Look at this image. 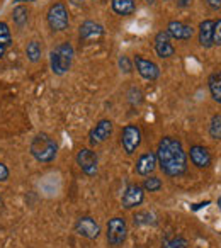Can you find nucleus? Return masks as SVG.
<instances>
[{
	"label": "nucleus",
	"mask_w": 221,
	"mask_h": 248,
	"mask_svg": "<svg viewBox=\"0 0 221 248\" xmlns=\"http://www.w3.org/2000/svg\"><path fill=\"white\" fill-rule=\"evenodd\" d=\"M157 160L160 170L167 177H180L187 172V153L180 140L163 136L157 148Z\"/></svg>",
	"instance_id": "f257e3e1"
},
{
	"label": "nucleus",
	"mask_w": 221,
	"mask_h": 248,
	"mask_svg": "<svg viewBox=\"0 0 221 248\" xmlns=\"http://www.w3.org/2000/svg\"><path fill=\"white\" fill-rule=\"evenodd\" d=\"M31 155L39 163H51L58 155V143L46 133H39L32 138L31 141Z\"/></svg>",
	"instance_id": "f03ea898"
},
{
	"label": "nucleus",
	"mask_w": 221,
	"mask_h": 248,
	"mask_svg": "<svg viewBox=\"0 0 221 248\" xmlns=\"http://www.w3.org/2000/svg\"><path fill=\"white\" fill-rule=\"evenodd\" d=\"M73 56H75V49L68 41L55 46L49 53V63H51L53 73L55 75H65L72 66Z\"/></svg>",
	"instance_id": "7ed1b4c3"
},
{
	"label": "nucleus",
	"mask_w": 221,
	"mask_h": 248,
	"mask_svg": "<svg viewBox=\"0 0 221 248\" xmlns=\"http://www.w3.org/2000/svg\"><path fill=\"white\" fill-rule=\"evenodd\" d=\"M128 238V224H126L125 217H110L107 221V230H106V240L109 243V247L118 248Z\"/></svg>",
	"instance_id": "20e7f679"
},
{
	"label": "nucleus",
	"mask_w": 221,
	"mask_h": 248,
	"mask_svg": "<svg viewBox=\"0 0 221 248\" xmlns=\"http://www.w3.org/2000/svg\"><path fill=\"white\" fill-rule=\"evenodd\" d=\"M46 21L51 31L62 32L66 31L70 26V14L68 9L63 2H55L51 7L48 9V14H46Z\"/></svg>",
	"instance_id": "39448f33"
},
{
	"label": "nucleus",
	"mask_w": 221,
	"mask_h": 248,
	"mask_svg": "<svg viewBox=\"0 0 221 248\" xmlns=\"http://www.w3.org/2000/svg\"><path fill=\"white\" fill-rule=\"evenodd\" d=\"M142 129L136 124H126L121 131V146L126 155H133L142 145Z\"/></svg>",
	"instance_id": "423d86ee"
},
{
	"label": "nucleus",
	"mask_w": 221,
	"mask_h": 248,
	"mask_svg": "<svg viewBox=\"0 0 221 248\" xmlns=\"http://www.w3.org/2000/svg\"><path fill=\"white\" fill-rule=\"evenodd\" d=\"M77 165L80 167L85 175L94 177L99 172V158H97V153L90 148H82L77 153Z\"/></svg>",
	"instance_id": "0eeeda50"
},
{
	"label": "nucleus",
	"mask_w": 221,
	"mask_h": 248,
	"mask_svg": "<svg viewBox=\"0 0 221 248\" xmlns=\"http://www.w3.org/2000/svg\"><path fill=\"white\" fill-rule=\"evenodd\" d=\"M143 201H145V189L140 184H129L123 192L121 206L125 209H135V207L142 206Z\"/></svg>",
	"instance_id": "6e6552de"
},
{
	"label": "nucleus",
	"mask_w": 221,
	"mask_h": 248,
	"mask_svg": "<svg viewBox=\"0 0 221 248\" xmlns=\"http://www.w3.org/2000/svg\"><path fill=\"white\" fill-rule=\"evenodd\" d=\"M75 231L80 236L87 238V240H97L100 234V226L94 217L90 216H80L75 221Z\"/></svg>",
	"instance_id": "1a4fd4ad"
},
{
	"label": "nucleus",
	"mask_w": 221,
	"mask_h": 248,
	"mask_svg": "<svg viewBox=\"0 0 221 248\" xmlns=\"http://www.w3.org/2000/svg\"><path fill=\"white\" fill-rule=\"evenodd\" d=\"M112 129H114V124H112V121H109V119L99 121V123H97L89 133L90 145L97 146V145H100V143L106 141V140H109L110 135H112Z\"/></svg>",
	"instance_id": "9d476101"
},
{
	"label": "nucleus",
	"mask_w": 221,
	"mask_h": 248,
	"mask_svg": "<svg viewBox=\"0 0 221 248\" xmlns=\"http://www.w3.org/2000/svg\"><path fill=\"white\" fill-rule=\"evenodd\" d=\"M133 63H135V66H136V72L145 80L153 82V80H157L160 77V66L157 65L155 62H152V60H146V58H143V56L136 55Z\"/></svg>",
	"instance_id": "9b49d317"
},
{
	"label": "nucleus",
	"mask_w": 221,
	"mask_h": 248,
	"mask_svg": "<svg viewBox=\"0 0 221 248\" xmlns=\"http://www.w3.org/2000/svg\"><path fill=\"white\" fill-rule=\"evenodd\" d=\"M167 32L172 39H177V41H189L194 36V29L192 26L186 24L182 21H170L169 26H167Z\"/></svg>",
	"instance_id": "f8f14e48"
},
{
	"label": "nucleus",
	"mask_w": 221,
	"mask_h": 248,
	"mask_svg": "<svg viewBox=\"0 0 221 248\" xmlns=\"http://www.w3.org/2000/svg\"><path fill=\"white\" fill-rule=\"evenodd\" d=\"M104 26L95 21H85L79 28V38L80 41H95L104 36Z\"/></svg>",
	"instance_id": "ddd939ff"
},
{
	"label": "nucleus",
	"mask_w": 221,
	"mask_h": 248,
	"mask_svg": "<svg viewBox=\"0 0 221 248\" xmlns=\"http://www.w3.org/2000/svg\"><path fill=\"white\" fill-rule=\"evenodd\" d=\"M153 46H155V53L160 58H170V56H174V53H175V48H174V45H172V38H170L167 31H160L158 34L155 36Z\"/></svg>",
	"instance_id": "4468645a"
},
{
	"label": "nucleus",
	"mask_w": 221,
	"mask_h": 248,
	"mask_svg": "<svg viewBox=\"0 0 221 248\" xmlns=\"http://www.w3.org/2000/svg\"><path fill=\"white\" fill-rule=\"evenodd\" d=\"M157 165H158V160H157L155 152H146L136 162V173L142 177H150L155 172Z\"/></svg>",
	"instance_id": "2eb2a0df"
},
{
	"label": "nucleus",
	"mask_w": 221,
	"mask_h": 248,
	"mask_svg": "<svg viewBox=\"0 0 221 248\" xmlns=\"http://www.w3.org/2000/svg\"><path fill=\"white\" fill-rule=\"evenodd\" d=\"M189 156H190V162H192L197 169H209L211 167V153L207 152L206 146H201V145L190 146Z\"/></svg>",
	"instance_id": "dca6fc26"
},
{
	"label": "nucleus",
	"mask_w": 221,
	"mask_h": 248,
	"mask_svg": "<svg viewBox=\"0 0 221 248\" xmlns=\"http://www.w3.org/2000/svg\"><path fill=\"white\" fill-rule=\"evenodd\" d=\"M213 26H214V21L211 19H206L199 24V45L203 48L209 49L213 48Z\"/></svg>",
	"instance_id": "f3484780"
},
{
	"label": "nucleus",
	"mask_w": 221,
	"mask_h": 248,
	"mask_svg": "<svg viewBox=\"0 0 221 248\" xmlns=\"http://www.w3.org/2000/svg\"><path fill=\"white\" fill-rule=\"evenodd\" d=\"M207 89H209V93L214 102L221 104V70L209 75V78H207Z\"/></svg>",
	"instance_id": "a211bd4d"
},
{
	"label": "nucleus",
	"mask_w": 221,
	"mask_h": 248,
	"mask_svg": "<svg viewBox=\"0 0 221 248\" xmlns=\"http://www.w3.org/2000/svg\"><path fill=\"white\" fill-rule=\"evenodd\" d=\"M110 7L118 16H131L136 11L135 0H110Z\"/></svg>",
	"instance_id": "6ab92c4d"
},
{
	"label": "nucleus",
	"mask_w": 221,
	"mask_h": 248,
	"mask_svg": "<svg viewBox=\"0 0 221 248\" xmlns=\"http://www.w3.org/2000/svg\"><path fill=\"white\" fill-rule=\"evenodd\" d=\"M41 55H43V48L38 41H31L28 46H26V56L31 63H38L41 60Z\"/></svg>",
	"instance_id": "aec40b11"
},
{
	"label": "nucleus",
	"mask_w": 221,
	"mask_h": 248,
	"mask_svg": "<svg viewBox=\"0 0 221 248\" xmlns=\"http://www.w3.org/2000/svg\"><path fill=\"white\" fill-rule=\"evenodd\" d=\"M209 136L216 141H221V114H214L209 121Z\"/></svg>",
	"instance_id": "412c9836"
},
{
	"label": "nucleus",
	"mask_w": 221,
	"mask_h": 248,
	"mask_svg": "<svg viewBox=\"0 0 221 248\" xmlns=\"http://www.w3.org/2000/svg\"><path fill=\"white\" fill-rule=\"evenodd\" d=\"M28 17H29V11L24 5H17V7L12 11V19H14V22L19 28H22V26L28 22Z\"/></svg>",
	"instance_id": "4be33fe9"
},
{
	"label": "nucleus",
	"mask_w": 221,
	"mask_h": 248,
	"mask_svg": "<svg viewBox=\"0 0 221 248\" xmlns=\"http://www.w3.org/2000/svg\"><path fill=\"white\" fill-rule=\"evenodd\" d=\"M135 224L136 226H148V224H157L155 216L152 213H146V211H142V213L135 214Z\"/></svg>",
	"instance_id": "5701e85b"
},
{
	"label": "nucleus",
	"mask_w": 221,
	"mask_h": 248,
	"mask_svg": "<svg viewBox=\"0 0 221 248\" xmlns=\"http://www.w3.org/2000/svg\"><path fill=\"white\" fill-rule=\"evenodd\" d=\"M162 180L158 179V177L152 175L148 177V179H145V182H143V189H145V192H158L160 189H162Z\"/></svg>",
	"instance_id": "b1692460"
},
{
	"label": "nucleus",
	"mask_w": 221,
	"mask_h": 248,
	"mask_svg": "<svg viewBox=\"0 0 221 248\" xmlns=\"http://www.w3.org/2000/svg\"><path fill=\"white\" fill-rule=\"evenodd\" d=\"M189 243L184 236H174L170 240H165L162 245V248H187Z\"/></svg>",
	"instance_id": "393cba45"
},
{
	"label": "nucleus",
	"mask_w": 221,
	"mask_h": 248,
	"mask_svg": "<svg viewBox=\"0 0 221 248\" xmlns=\"http://www.w3.org/2000/svg\"><path fill=\"white\" fill-rule=\"evenodd\" d=\"M12 43V34H11V29L5 22H0V45L9 48Z\"/></svg>",
	"instance_id": "a878e982"
},
{
	"label": "nucleus",
	"mask_w": 221,
	"mask_h": 248,
	"mask_svg": "<svg viewBox=\"0 0 221 248\" xmlns=\"http://www.w3.org/2000/svg\"><path fill=\"white\" fill-rule=\"evenodd\" d=\"M213 46H221V19L214 21V26H213Z\"/></svg>",
	"instance_id": "bb28decb"
},
{
	"label": "nucleus",
	"mask_w": 221,
	"mask_h": 248,
	"mask_svg": "<svg viewBox=\"0 0 221 248\" xmlns=\"http://www.w3.org/2000/svg\"><path fill=\"white\" fill-rule=\"evenodd\" d=\"M129 102L133 104V106H140V104L143 102V93L140 92L138 89H131L129 90Z\"/></svg>",
	"instance_id": "cd10ccee"
},
{
	"label": "nucleus",
	"mask_w": 221,
	"mask_h": 248,
	"mask_svg": "<svg viewBox=\"0 0 221 248\" xmlns=\"http://www.w3.org/2000/svg\"><path fill=\"white\" fill-rule=\"evenodd\" d=\"M119 68H121L125 73H129V72L133 70L131 62H129L128 56H121V58H119Z\"/></svg>",
	"instance_id": "c85d7f7f"
},
{
	"label": "nucleus",
	"mask_w": 221,
	"mask_h": 248,
	"mask_svg": "<svg viewBox=\"0 0 221 248\" xmlns=\"http://www.w3.org/2000/svg\"><path fill=\"white\" fill-rule=\"evenodd\" d=\"M9 175H11L9 169L4 165V163H0V182H5V180H9Z\"/></svg>",
	"instance_id": "c756f323"
},
{
	"label": "nucleus",
	"mask_w": 221,
	"mask_h": 248,
	"mask_svg": "<svg viewBox=\"0 0 221 248\" xmlns=\"http://www.w3.org/2000/svg\"><path fill=\"white\" fill-rule=\"evenodd\" d=\"M206 4L211 11H220L221 9V0H206Z\"/></svg>",
	"instance_id": "7c9ffc66"
},
{
	"label": "nucleus",
	"mask_w": 221,
	"mask_h": 248,
	"mask_svg": "<svg viewBox=\"0 0 221 248\" xmlns=\"http://www.w3.org/2000/svg\"><path fill=\"white\" fill-rule=\"evenodd\" d=\"M190 4H192V0H177V5H179L180 9H186V7H189Z\"/></svg>",
	"instance_id": "2f4dec72"
},
{
	"label": "nucleus",
	"mask_w": 221,
	"mask_h": 248,
	"mask_svg": "<svg viewBox=\"0 0 221 248\" xmlns=\"http://www.w3.org/2000/svg\"><path fill=\"white\" fill-rule=\"evenodd\" d=\"M5 49H7V48H5V46H2V45H0V60L4 58V55H5Z\"/></svg>",
	"instance_id": "473e14b6"
},
{
	"label": "nucleus",
	"mask_w": 221,
	"mask_h": 248,
	"mask_svg": "<svg viewBox=\"0 0 221 248\" xmlns=\"http://www.w3.org/2000/svg\"><path fill=\"white\" fill-rule=\"evenodd\" d=\"M70 2H72V4H75V5H80V4H83L85 0H70Z\"/></svg>",
	"instance_id": "72a5a7b5"
},
{
	"label": "nucleus",
	"mask_w": 221,
	"mask_h": 248,
	"mask_svg": "<svg viewBox=\"0 0 221 248\" xmlns=\"http://www.w3.org/2000/svg\"><path fill=\"white\" fill-rule=\"evenodd\" d=\"M145 2H146V4H148V5H153V4H155V2H157V0H145Z\"/></svg>",
	"instance_id": "f704fd0d"
},
{
	"label": "nucleus",
	"mask_w": 221,
	"mask_h": 248,
	"mask_svg": "<svg viewBox=\"0 0 221 248\" xmlns=\"http://www.w3.org/2000/svg\"><path fill=\"white\" fill-rule=\"evenodd\" d=\"M218 207H220V211H221V197H218Z\"/></svg>",
	"instance_id": "c9c22d12"
},
{
	"label": "nucleus",
	"mask_w": 221,
	"mask_h": 248,
	"mask_svg": "<svg viewBox=\"0 0 221 248\" xmlns=\"http://www.w3.org/2000/svg\"><path fill=\"white\" fill-rule=\"evenodd\" d=\"M16 2H17V4H21V2H24V0H16Z\"/></svg>",
	"instance_id": "e433bc0d"
},
{
	"label": "nucleus",
	"mask_w": 221,
	"mask_h": 248,
	"mask_svg": "<svg viewBox=\"0 0 221 248\" xmlns=\"http://www.w3.org/2000/svg\"><path fill=\"white\" fill-rule=\"evenodd\" d=\"M0 204H2V196H0Z\"/></svg>",
	"instance_id": "4c0bfd02"
}]
</instances>
